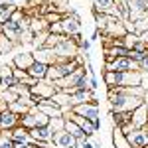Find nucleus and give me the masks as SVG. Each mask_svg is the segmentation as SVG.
Segmentation results:
<instances>
[{
    "instance_id": "nucleus-1",
    "label": "nucleus",
    "mask_w": 148,
    "mask_h": 148,
    "mask_svg": "<svg viewBox=\"0 0 148 148\" xmlns=\"http://www.w3.org/2000/svg\"><path fill=\"white\" fill-rule=\"evenodd\" d=\"M103 81H105L107 89H111V87H140V85H144V73L142 71H125V73L105 71Z\"/></svg>"
},
{
    "instance_id": "nucleus-2",
    "label": "nucleus",
    "mask_w": 148,
    "mask_h": 148,
    "mask_svg": "<svg viewBox=\"0 0 148 148\" xmlns=\"http://www.w3.org/2000/svg\"><path fill=\"white\" fill-rule=\"evenodd\" d=\"M109 107L113 113H132L138 105L144 103V97H136V95H126V93H119L114 87L109 89Z\"/></svg>"
},
{
    "instance_id": "nucleus-3",
    "label": "nucleus",
    "mask_w": 148,
    "mask_h": 148,
    "mask_svg": "<svg viewBox=\"0 0 148 148\" xmlns=\"http://www.w3.org/2000/svg\"><path fill=\"white\" fill-rule=\"evenodd\" d=\"M53 49H56L59 61H71V59H75L77 53H79V46H77L75 38H69V36H63L61 42Z\"/></svg>"
},
{
    "instance_id": "nucleus-4",
    "label": "nucleus",
    "mask_w": 148,
    "mask_h": 148,
    "mask_svg": "<svg viewBox=\"0 0 148 148\" xmlns=\"http://www.w3.org/2000/svg\"><path fill=\"white\" fill-rule=\"evenodd\" d=\"M71 111H73L75 114H79V116H83V119H87V121H91V123L101 126V114H99V103H97V99L91 101V103L75 105Z\"/></svg>"
},
{
    "instance_id": "nucleus-5",
    "label": "nucleus",
    "mask_w": 148,
    "mask_h": 148,
    "mask_svg": "<svg viewBox=\"0 0 148 148\" xmlns=\"http://www.w3.org/2000/svg\"><path fill=\"white\" fill-rule=\"evenodd\" d=\"M105 71L125 73V71H140V69H138V63H136V61H132L128 56H125V57H114L113 61H107Z\"/></svg>"
},
{
    "instance_id": "nucleus-6",
    "label": "nucleus",
    "mask_w": 148,
    "mask_h": 148,
    "mask_svg": "<svg viewBox=\"0 0 148 148\" xmlns=\"http://www.w3.org/2000/svg\"><path fill=\"white\" fill-rule=\"evenodd\" d=\"M107 40H121V38H125L126 34V28H125V22L121 20V18H114L111 16L109 18V24L105 26V30L101 32Z\"/></svg>"
},
{
    "instance_id": "nucleus-7",
    "label": "nucleus",
    "mask_w": 148,
    "mask_h": 148,
    "mask_svg": "<svg viewBox=\"0 0 148 148\" xmlns=\"http://www.w3.org/2000/svg\"><path fill=\"white\" fill-rule=\"evenodd\" d=\"M57 93L56 89V83H51V81H36L34 85L30 87V95H34V97H40V99H53V95Z\"/></svg>"
},
{
    "instance_id": "nucleus-8",
    "label": "nucleus",
    "mask_w": 148,
    "mask_h": 148,
    "mask_svg": "<svg viewBox=\"0 0 148 148\" xmlns=\"http://www.w3.org/2000/svg\"><path fill=\"white\" fill-rule=\"evenodd\" d=\"M61 32H63V36H69V38L79 36L81 34L79 16H77V14H73V12L65 14V16H63V20H61Z\"/></svg>"
},
{
    "instance_id": "nucleus-9",
    "label": "nucleus",
    "mask_w": 148,
    "mask_h": 148,
    "mask_svg": "<svg viewBox=\"0 0 148 148\" xmlns=\"http://www.w3.org/2000/svg\"><path fill=\"white\" fill-rule=\"evenodd\" d=\"M148 14V0H128V20L126 22H138Z\"/></svg>"
},
{
    "instance_id": "nucleus-10",
    "label": "nucleus",
    "mask_w": 148,
    "mask_h": 148,
    "mask_svg": "<svg viewBox=\"0 0 148 148\" xmlns=\"http://www.w3.org/2000/svg\"><path fill=\"white\" fill-rule=\"evenodd\" d=\"M26 32L22 22H16V20H6L2 24V34H6V38H10L12 42H22V34Z\"/></svg>"
},
{
    "instance_id": "nucleus-11",
    "label": "nucleus",
    "mask_w": 148,
    "mask_h": 148,
    "mask_svg": "<svg viewBox=\"0 0 148 148\" xmlns=\"http://www.w3.org/2000/svg\"><path fill=\"white\" fill-rule=\"evenodd\" d=\"M130 125L134 128H148V103L144 101L130 113Z\"/></svg>"
},
{
    "instance_id": "nucleus-12",
    "label": "nucleus",
    "mask_w": 148,
    "mask_h": 148,
    "mask_svg": "<svg viewBox=\"0 0 148 148\" xmlns=\"http://www.w3.org/2000/svg\"><path fill=\"white\" fill-rule=\"evenodd\" d=\"M30 136H32V142H36L40 148L47 146L53 138V130L49 126H38V128H32L30 130Z\"/></svg>"
},
{
    "instance_id": "nucleus-13",
    "label": "nucleus",
    "mask_w": 148,
    "mask_h": 148,
    "mask_svg": "<svg viewBox=\"0 0 148 148\" xmlns=\"http://www.w3.org/2000/svg\"><path fill=\"white\" fill-rule=\"evenodd\" d=\"M51 144H53L56 148H75V146H77V138L71 136L67 130L63 128V130H57V132H53Z\"/></svg>"
},
{
    "instance_id": "nucleus-14",
    "label": "nucleus",
    "mask_w": 148,
    "mask_h": 148,
    "mask_svg": "<svg viewBox=\"0 0 148 148\" xmlns=\"http://www.w3.org/2000/svg\"><path fill=\"white\" fill-rule=\"evenodd\" d=\"M128 142L132 148H146L148 146V128H132L128 134Z\"/></svg>"
},
{
    "instance_id": "nucleus-15",
    "label": "nucleus",
    "mask_w": 148,
    "mask_h": 148,
    "mask_svg": "<svg viewBox=\"0 0 148 148\" xmlns=\"http://www.w3.org/2000/svg\"><path fill=\"white\" fill-rule=\"evenodd\" d=\"M18 125H20V114L12 113L10 109L0 113V132H8L12 128H16Z\"/></svg>"
},
{
    "instance_id": "nucleus-16",
    "label": "nucleus",
    "mask_w": 148,
    "mask_h": 148,
    "mask_svg": "<svg viewBox=\"0 0 148 148\" xmlns=\"http://www.w3.org/2000/svg\"><path fill=\"white\" fill-rule=\"evenodd\" d=\"M65 93L71 95L73 107H75V105H83V103L95 101V91H91V89H67Z\"/></svg>"
},
{
    "instance_id": "nucleus-17",
    "label": "nucleus",
    "mask_w": 148,
    "mask_h": 148,
    "mask_svg": "<svg viewBox=\"0 0 148 148\" xmlns=\"http://www.w3.org/2000/svg\"><path fill=\"white\" fill-rule=\"evenodd\" d=\"M34 57H36V61H42L46 65H56V63H59V57H57L56 49H51V47H40V49H36Z\"/></svg>"
},
{
    "instance_id": "nucleus-18",
    "label": "nucleus",
    "mask_w": 148,
    "mask_h": 148,
    "mask_svg": "<svg viewBox=\"0 0 148 148\" xmlns=\"http://www.w3.org/2000/svg\"><path fill=\"white\" fill-rule=\"evenodd\" d=\"M38 109H40L42 113H46L49 119H53V116H63V113H65L53 99H44V101L38 105Z\"/></svg>"
},
{
    "instance_id": "nucleus-19",
    "label": "nucleus",
    "mask_w": 148,
    "mask_h": 148,
    "mask_svg": "<svg viewBox=\"0 0 148 148\" xmlns=\"http://www.w3.org/2000/svg\"><path fill=\"white\" fill-rule=\"evenodd\" d=\"M36 63V57H34V53H28V51H24V53H16L14 56V59H12V65L16 69H28L32 67Z\"/></svg>"
},
{
    "instance_id": "nucleus-20",
    "label": "nucleus",
    "mask_w": 148,
    "mask_h": 148,
    "mask_svg": "<svg viewBox=\"0 0 148 148\" xmlns=\"http://www.w3.org/2000/svg\"><path fill=\"white\" fill-rule=\"evenodd\" d=\"M8 136L16 142V144H26V142H32V136H30V130H26L22 125H18L16 128L8 130Z\"/></svg>"
},
{
    "instance_id": "nucleus-21",
    "label": "nucleus",
    "mask_w": 148,
    "mask_h": 148,
    "mask_svg": "<svg viewBox=\"0 0 148 148\" xmlns=\"http://www.w3.org/2000/svg\"><path fill=\"white\" fill-rule=\"evenodd\" d=\"M47 69H49V65H46V63H42V61H36L32 67L28 69V73H30V77L36 81H44L47 77Z\"/></svg>"
},
{
    "instance_id": "nucleus-22",
    "label": "nucleus",
    "mask_w": 148,
    "mask_h": 148,
    "mask_svg": "<svg viewBox=\"0 0 148 148\" xmlns=\"http://www.w3.org/2000/svg\"><path fill=\"white\" fill-rule=\"evenodd\" d=\"M113 144L114 148H132L121 126H113Z\"/></svg>"
},
{
    "instance_id": "nucleus-23",
    "label": "nucleus",
    "mask_w": 148,
    "mask_h": 148,
    "mask_svg": "<svg viewBox=\"0 0 148 148\" xmlns=\"http://www.w3.org/2000/svg\"><path fill=\"white\" fill-rule=\"evenodd\" d=\"M95 12H105L114 16V0H95Z\"/></svg>"
},
{
    "instance_id": "nucleus-24",
    "label": "nucleus",
    "mask_w": 148,
    "mask_h": 148,
    "mask_svg": "<svg viewBox=\"0 0 148 148\" xmlns=\"http://www.w3.org/2000/svg\"><path fill=\"white\" fill-rule=\"evenodd\" d=\"M8 109H10L12 113H16V114H20V116H24L26 113H30L32 111V107L28 105L26 101H22V99H18V101H14L8 105Z\"/></svg>"
},
{
    "instance_id": "nucleus-25",
    "label": "nucleus",
    "mask_w": 148,
    "mask_h": 148,
    "mask_svg": "<svg viewBox=\"0 0 148 148\" xmlns=\"http://www.w3.org/2000/svg\"><path fill=\"white\" fill-rule=\"evenodd\" d=\"M20 125L26 128V130H32V128H38V121H36V113H34V107L30 113H26L24 116H20Z\"/></svg>"
},
{
    "instance_id": "nucleus-26",
    "label": "nucleus",
    "mask_w": 148,
    "mask_h": 148,
    "mask_svg": "<svg viewBox=\"0 0 148 148\" xmlns=\"http://www.w3.org/2000/svg\"><path fill=\"white\" fill-rule=\"evenodd\" d=\"M65 130H67L71 136H75V138H87L85 132H83V128H81L75 121H71V119H65Z\"/></svg>"
},
{
    "instance_id": "nucleus-27",
    "label": "nucleus",
    "mask_w": 148,
    "mask_h": 148,
    "mask_svg": "<svg viewBox=\"0 0 148 148\" xmlns=\"http://www.w3.org/2000/svg\"><path fill=\"white\" fill-rule=\"evenodd\" d=\"M121 40H123V46L126 49H134L140 44V34H136V32H126L125 38H121Z\"/></svg>"
},
{
    "instance_id": "nucleus-28",
    "label": "nucleus",
    "mask_w": 148,
    "mask_h": 148,
    "mask_svg": "<svg viewBox=\"0 0 148 148\" xmlns=\"http://www.w3.org/2000/svg\"><path fill=\"white\" fill-rule=\"evenodd\" d=\"M109 116H111V121H113L114 126H123L126 123H130V113H113V111H109Z\"/></svg>"
},
{
    "instance_id": "nucleus-29",
    "label": "nucleus",
    "mask_w": 148,
    "mask_h": 148,
    "mask_svg": "<svg viewBox=\"0 0 148 148\" xmlns=\"http://www.w3.org/2000/svg\"><path fill=\"white\" fill-rule=\"evenodd\" d=\"M16 10V6L14 4H8V2H0V26L6 22V20H10L12 12Z\"/></svg>"
},
{
    "instance_id": "nucleus-30",
    "label": "nucleus",
    "mask_w": 148,
    "mask_h": 148,
    "mask_svg": "<svg viewBox=\"0 0 148 148\" xmlns=\"http://www.w3.org/2000/svg\"><path fill=\"white\" fill-rule=\"evenodd\" d=\"M0 101L6 103V105H10V103L18 101V95L12 91V89H2V91H0Z\"/></svg>"
},
{
    "instance_id": "nucleus-31",
    "label": "nucleus",
    "mask_w": 148,
    "mask_h": 148,
    "mask_svg": "<svg viewBox=\"0 0 148 148\" xmlns=\"http://www.w3.org/2000/svg\"><path fill=\"white\" fill-rule=\"evenodd\" d=\"M109 14H105V12H95V20H97V30L99 32H103L105 30V26L109 24Z\"/></svg>"
},
{
    "instance_id": "nucleus-32",
    "label": "nucleus",
    "mask_w": 148,
    "mask_h": 148,
    "mask_svg": "<svg viewBox=\"0 0 148 148\" xmlns=\"http://www.w3.org/2000/svg\"><path fill=\"white\" fill-rule=\"evenodd\" d=\"M47 126H49L53 132L63 130V128H65V119H63V116H53V119H49V125Z\"/></svg>"
},
{
    "instance_id": "nucleus-33",
    "label": "nucleus",
    "mask_w": 148,
    "mask_h": 148,
    "mask_svg": "<svg viewBox=\"0 0 148 148\" xmlns=\"http://www.w3.org/2000/svg\"><path fill=\"white\" fill-rule=\"evenodd\" d=\"M12 46H14V42H12L10 38H6V34H0V53L10 51Z\"/></svg>"
},
{
    "instance_id": "nucleus-34",
    "label": "nucleus",
    "mask_w": 148,
    "mask_h": 148,
    "mask_svg": "<svg viewBox=\"0 0 148 148\" xmlns=\"http://www.w3.org/2000/svg\"><path fill=\"white\" fill-rule=\"evenodd\" d=\"M0 148H16V142L8 136V132H0Z\"/></svg>"
},
{
    "instance_id": "nucleus-35",
    "label": "nucleus",
    "mask_w": 148,
    "mask_h": 148,
    "mask_svg": "<svg viewBox=\"0 0 148 148\" xmlns=\"http://www.w3.org/2000/svg\"><path fill=\"white\" fill-rule=\"evenodd\" d=\"M0 77H2V79H8V77H14V65H12V63H6V65H0Z\"/></svg>"
},
{
    "instance_id": "nucleus-36",
    "label": "nucleus",
    "mask_w": 148,
    "mask_h": 148,
    "mask_svg": "<svg viewBox=\"0 0 148 148\" xmlns=\"http://www.w3.org/2000/svg\"><path fill=\"white\" fill-rule=\"evenodd\" d=\"M99 87V79H97V75H89V89L95 91Z\"/></svg>"
},
{
    "instance_id": "nucleus-37",
    "label": "nucleus",
    "mask_w": 148,
    "mask_h": 148,
    "mask_svg": "<svg viewBox=\"0 0 148 148\" xmlns=\"http://www.w3.org/2000/svg\"><path fill=\"white\" fill-rule=\"evenodd\" d=\"M138 69H140L142 73H146V75H148V56L144 57V59H142L140 63H138Z\"/></svg>"
},
{
    "instance_id": "nucleus-38",
    "label": "nucleus",
    "mask_w": 148,
    "mask_h": 148,
    "mask_svg": "<svg viewBox=\"0 0 148 148\" xmlns=\"http://www.w3.org/2000/svg\"><path fill=\"white\" fill-rule=\"evenodd\" d=\"M22 18H24V16H22V12H20V10H14V12H12V16H10V20H16V22H22Z\"/></svg>"
},
{
    "instance_id": "nucleus-39",
    "label": "nucleus",
    "mask_w": 148,
    "mask_h": 148,
    "mask_svg": "<svg viewBox=\"0 0 148 148\" xmlns=\"http://www.w3.org/2000/svg\"><path fill=\"white\" fill-rule=\"evenodd\" d=\"M140 40H142V42L148 46V32H142V34H140Z\"/></svg>"
},
{
    "instance_id": "nucleus-40",
    "label": "nucleus",
    "mask_w": 148,
    "mask_h": 148,
    "mask_svg": "<svg viewBox=\"0 0 148 148\" xmlns=\"http://www.w3.org/2000/svg\"><path fill=\"white\" fill-rule=\"evenodd\" d=\"M6 2H8V4H16L18 0H6Z\"/></svg>"
},
{
    "instance_id": "nucleus-41",
    "label": "nucleus",
    "mask_w": 148,
    "mask_h": 148,
    "mask_svg": "<svg viewBox=\"0 0 148 148\" xmlns=\"http://www.w3.org/2000/svg\"><path fill=\"white\" fill-rule=\"evenodd\" d=\"M0 89H2V77H0Z\"/></svg>"
}]
</instances>
